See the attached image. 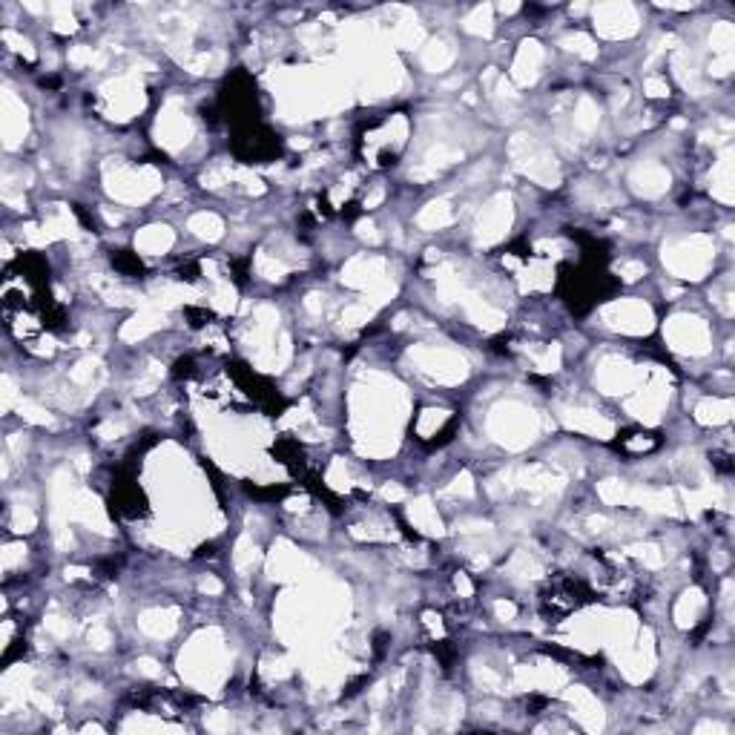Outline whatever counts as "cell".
<instances>
[{
  "mask_svg": "<svg viewBox=\"0 0 735 735\" xmlns=\"http://www.w3.org/2000/svg\"><path fill=\"white\" fill-rule=\"evenodd\" d=\"M732 405L729 402H721V399H715V402H707V405L698 408V416L704 419V423H724V419L729 416Z\"/></svg>",
  "mask_w": 735,
  "mask_h": 735,
  "instance_id": "cell-19",
  "label": "cell"
},
{
  "mask_svg": "<svg viewBox=\"0 0 735 735\" xmlns=\"http://www.w3.org/2000/svg\"><path fill=\"white\" fill-rule=\"evenodd\" d=\"M646 90H650V95H667V83L658 78H650L646 81Z\"/></svg>",
  "mask_w": 735,
  "mask_h": 735,
  "instance_id": "cell-30",
  "label": "cell"
},
{
  "mask_svg": "<svg viewBox=\"0 0 735 735\" xmlns=\"http://www.w3.org/2000/svg\"><path fill=\"white\" fill-rule=\"evenodd\" d=\"M159 328V313H144V316L132 319L127 328H124V339H135V336H144L147 330Z\"/></svg>",
  "mask_w": 735,
  "mask_h": 735,
  "instance_id": "cell-20",
  "label": "cell"
},
{
  "mask_svg": "<svg viewBox=\"0 0 735 735\" xmlns=\"http://www.w3.org/2000/svg\"><path fill=\"white\" fill-rule=\"evenodd\" d=\"M172 244V233L167 227H147V230L138 236V248L147 253H164Z\"/></svg>",
  "mask_w": 735,
  "mask_h": 735,
  "instance_id": "cell-12",
  "label": "cell"
},
{
  "mask_svg": "<svg viewBox=\"0 0 735 735\" xmlns=\"http://www.w3.org/2000/svg\"><path fill=\"white\" fill-rule=\"evenodd\" d=\"M601 497H603L606 503H621V500H623V485L615 483V480L601 483Z\"/></svg>",
  "mask_w": 735,
  "mask_h": 735,
  "instance_id": "cell-26",
  "label": "cell"
},
{
  "mask_svg": "<svg viewBox=\"0 0 735 735\" xmlns=\"http://www.w3.org/2000/svg\"><path fill=\"white\" fill-rule=\"evenodd\" d=\"M253 560H256V546H250V540L244 537L239 543V549H236V566H248V563H253Z\"/></svg>",
  "mask_w": 735,
  "mask_h": 735,
  "instance_id": "cell-27",
  "label": "cell"
},
{
  "mask_svg": "<svg viewBox=\"0 0 735 735\" xmlns=\"http://www.w3.org/2000/svg\"><path fill=\"white\" fill-rule=\"evenodd\" d=\"M594 17H598V26L603 34H609V38H618V34H629L635 29V9L629 6V3H615V6H601L598 12H594Z\"/></svg>",
  "mask_w": 735,
  "mask_h": 735,
  "instance_id": "cell-3",
  "label": "cell"
},
{
  "mask_svg": "<svg viewBox=\"0 0 735 735\" xmlns=\"http://www.w3.org/2000/svg\"><path fill=\"white\" fill-rule=\"evenodd\" d=\"M635 184H638L641 192H646V196H655V192L667 190L669 176H667V172H663L661 167H652V164H650V167H641V170H638Z\"/></svg>",
  "mask_w": 735,
  "mask_h": 735,
  "instance_id": "cell-10",
  "label": "cell"
},
{
  "mask_svg": "<svg viewBox=\"0 0 735 735\" xmlns=\"http://www.w3.org/2000/svg\"><path fill=\"white\" fill-rule=\"evenodd\" d=\"M618 270L623 273L626 282H635V279H641V276L646 273V268L638 265V261H623V265H618Z\"/></svg>",
  "mask_w": 735,
  "mask_h": 735,
  "instance_id": "cell-28",
  "label": "cell"
},
{
  "mask_svg": "<svg viewBox=\"0 0 735 735\" xmlns=\"http://www.w3.org/2000/svg\"><path fill=\"white\" fill-rule=\"evenodd\" d=\"M457 592H463V594H471V583L465 581V577H463V574L457 577Z\"/></svg>",
  "mask_w": 735,
  "mask_h": 735,
  "instance_id": "cell-34",
  "label": "cell"
},
{
  "mask_svg": "<svg viewBox=\"0 0 735 735\" xmlns=\"http://www.w3.org/2000/svg\"><path fill=\"white\" fill-rule=\"evenodd\" d=\"M606 319L621 328V330H632V334H641V330H650V310L638 302H618L606 310Z\"/></svg>",
  "mask_w": 735,
  "mask_h": 735,
  "instance_id": "cell-4",
  "label": "cell"
},
{
  "mask_svg": "<svg viewBox=\"0 0 735 735\" xmlns=\"http://www.w3.org/2000/svg\"><path fill=\"white\" fill-rule=\"evenodd\" d=\"M34 523H38V520H34V514H32L29 505H23V509H17V512H14V529H17V532H32V529H34Z\"/></svg>",
  "mask_w": 735,
  "mask_h": 735,
  "instance_id": "cell-24",
  "label": "cell"
},
{
  "mask_svg": "<svg viewBox=\"0 0 735 735\" xmlns=\"http://www.w3.org/2000/svg\"><path fill=\"white\" fill-rule=\"evenodd\" d=\"M419 365H423V371L434 374L436 379H460L465 374V362L457 356V354H451V351H423L419 354Z\"/></svg>",
  "mask_w": 735,
  "mask_h": 735,
  "instance_id": "cell-2",
  "label": "cell"
},
{
  "mask_svg": "<svg viewBox=\"0 0 735 735\" xmlns=\"http://www.w3.org/2000/svg\"><path fill=\"white\" fill-rule=\"evenodd\" d=\"M494 609H497V615H500V618H503V621H512V618H514V615H517V609H514V606H512V603H497V606H494Z\"/></svg>",
  "mask_w": 735,
  "mask_h": 735,
  "instance_id": "cell-32",
  "label": "cell"
},
{
  "mask_svg": "<svg viewBox=\"0 0 735 735\" xmlns=\"http://www.w3.org/2000/svg\"><path fill=\"white\" fill-rule=\"evenodd\" d=\"M201 592H207V594H219V592H221V583L216 581V577H207V581H201Z\"/></svg>",
  "mask_w": 735,
  "mask_h": 735,
  "instance_id": "cell-33",
  "label": "cell"
},
{
  "mask_svg": "<svg viewBox=\"0 0 735 735\" xmlns=\"http://www.w3.org/2000/svg\"><path fill=\"white\" fill-rule=\"evenodd\" d=\"M382 497L385 500H402V497H405V492H402L399 485H385L382 488Z\"/></svg>",
  "mask_w": 735,
  "mask_h": 735,
  "instance_id": "cell-31",
  "label": "cell"
},
{
  "mask_svg": "<svg viewBox=\"0 0 735 735\" xmlns=\"http://www.w3.org/2000/svg\"><path fill=\"white\" fill-rule=\"evenodd\" d=\"M411 520H414V523H416V526L423 529V532H428V534H443L440 517H436L434 505H431L428 500H416V503L411 505Z\"/></svg>",
  "mask_w": 735,
  "mask_h": 735,
  "instance_id": "cell-11",
  "label": "cell"
},
{
  "mask_svg": "<svg viewBox=\"0 0 735 735\" xmlns=\"http://www.w3.org/2000/svg\"><path fill=\"white\" fill-rule=\"evenodd\" d=\"M159 141H164L167 147H179L187 141L190 135V121L181 115V112H167L161 121H159Z\"/></svg>",
  "mask_w": 735,
  "mask_h": 735,
  "instance_id": "cell-7",
  "label": "cell"
},
{
  "mask_svg": "<svg viewBox=\"0 0 735 735\" xmlns=\"http://www.w3.org/2000/svg\"><path fill=\"white\" fill-rule=\"evenodd\" d=\"M563 46L577 52V55H583V58H594V46L586 34H569V38H563Z\"/></svg>",
  "mask_w": 735,
  "mask_h": 735,
  "instance_id": "cell-21",
  "label": "cell"
},
{
  "mask_svg": "<svg viewBox=\"0 0 735 735\" xmlns=\"http://www.w3.org/2000/svg\"><path fill=\"white\" fill-rule=\"evenodd\" d=\"M141 626H144V632L161 638V635H170L172 629H176V621H172L170 612H147L141 618Z\"/></svg>",
  "mask_w": 735,
  "mask_h": 735,
  "instance_id": "cell-14",
  "label": "cell"
},
{
  "mask_svg": "<svg viewBox=\"0 0 735 735\" xmlns=\"http://www.w3.org/2000/svg\"><path fill=\"white\" fill-rule=\"evenodd\" d=\"M21 416H26L29 423H38V425H52V416L43 408L32 405V402H21Z\"/></svg>",
  "mask_w": 735,
  "mask_h": 735,
  "instance_id": "cell-22",
  "label": "cell"
},
{
  "mask_svg": "<svg viewBox=\"0 0 735 735\" xmlns=\"http://www.w3.org/2000/svg\"><path fill=\"white\" fill-rule=\"evenodd\" d=\"M574 127L583 130V132L598 127V110H594V103L589 98H583L581 107H577V112H574Z\"/></svg>",
  "mask_w": 735,
  "mask_h": 735,
  "instance_id": "cell-18",
  "label": "cell"
},
{
  "mask_svg": "<svg viewBox=\"0 0 735 735\" xmlns=\"http://www.w3.org/2000/svg\"><path fill=\"white\" fill-rule=\"evenodd\" d=\"M342 319H345L348 325H362V322H368V319H371V308H365V305L348 308V310L342 313Z\"/></svg>",
  "mask_w": 735,
  "mask_h": 735,
  "instance_id": "cell-25",
  "label": "cell"
},
{
  "mask_svg": "<svg viewBox=\"0 0 735 735\" xmlns=\"http://www.w3.org/2000/svg\"><path fill=\"white\" fill-rule=\"evenodd\" d=\"M540 58H543V49H540L534 41L523 43L520 55L514 61V75H517L520 83H532L537 78V63H540Z\"/></svg>",
  "mask_w": 735,
  "mask_h": 735,
  "instance_id": "cell-8",
  "label": "cell"
},
{
  "mask_svg": "<svg viewBox=\"0 0 735 735\" xmlns=\"http://www.w3.org/2000/svg\"><path fill=\"white\" fill-rule=\"evenodd\" d=\"M669 336L681 351L692 354L707 351V328L701 325V319H675V325L669 328Z\"/></svg>",
  "mask_w": 735,
  "mask_h": 735,
  "instance_id": "cell-5",
  "label": "cell"
},
{
  "mask_svg": "<svg viewBox=\"0 0 735 735\" xmlns=\"http://www.w3.org/2000/svg\"><path fill=\"white\" fill-rule=\"evenodd\" d=\"M423 61H425L428 69H436V72H440V69H445V66L451 63V49H448L443 41H434V43L425 46Z\"/></svg>",
  "mask_w": 735,
  "mask_h": 735,
  "instance_id": "cell-16",
  "label": "cell"
},
{
  "mask_svg": "<svg viewBox=\"0 0 735 735\" xmlns=\"http://www.w3.org/2000/svg\"><path fill=\"white\" fill-rule=\"evenodd\" d=\"M509 219H512V210H509V199H497L494 204H488L480 216V239L483 241H497L505 227H509Z\"/></svg>",
  "mask_w": 735,
  "mask_h": 735,
  "instance_id": "cell-6",
  "label": "cell"
},
{
  "mask_svg": "<svg viewBox=\"0 0 735 735\" xmlns=\"http://www.w3.org/2000/svg\"><path fill=\"white\" fill-rule=\"evenodd\" d=\"M566 419H569V425L581 428V431H589V434H598V436H609L612 434V423H606V419L601 414H594V411H569Z\"/></svg>",
  "mask_w": 735,
  "mask_h": 735,
  "instance_id": "cell-9",
  "label": "cell"
},
{
  "mask_svg": "<svg viewBox=\"0 0 735 735\" xmlns=\"http://www.w3.org/2000/svg\"><path fill=\"white\" fill-rule=\"evenodd\" d=\"M52 14H55V29L58 32H72L75 29V21H72L69 6H52Z\"/></svg>",
  "mask_w": 735,
  "mask_h": 735,
  "instance_id": "cell-23",
  "label": "cell"
},
{
  "mask_svg": "<svg viewBox=\"0 0 735 735\" xmlns=\"http://www.w3.org/2000/svg\"><path fill=\"white\" fill-rule=\"evenodd\" d=\"M454 219L448 201H431L423 213H419V224L425 227V230H436V227H445L448 221Z\"/></svg>",
  "mask_w": 735,
  "mask_h": 735,
  "instance_id": "cell-13",
  "label": "cell"
},
{
  "mask_svg": "<svg viewBox=\"0 0 735 735\" xmlns=\"http://www.w3.org/2000/svg\"><path fill=\"white\" fill-rule=\"evenodd\" d=\"M465 29L474 32V34H488V32H492V9H488V6L474 9L465 17Z\"/></svg>",
  "mask_w": 735,
  "mask_h": 735,
  "instance_id": "cell-17",
  "label": "cell"
},
{
  "mask_svg": "<svg viewBox=\"0 0 735 735\" xmlns=\"http://www.w3.org/2000/svg\"><path fill=\"white\" fill-rule=\"evenodd\" d=\"M90 641H92L95 650H107V646H110V632L103 626H95L92 632H90Z\"/></svg>",
  "mask_w": 735,
  "mask_h": 735,
  "instance_id": "cell-29",
  "label": "cell"
},
{
  "mask_svg": "<svg viewBox=\"0 0 735 735\" xmlns=\"http://www.w3.org/2000/svg\"><path fill=\"white\" fill-rule=\"evenodd\" d=\"M190 230L201 239H219L221 236V221L213 213H199L190 219Z\"/></svg>",
  "mask_w": 735,
  "mask_h": 735,
  "instance_id": "cell-15",
  "label": "cell"
},
{
  "mask_svg": "<svg viewBox=\"0 0 735 735\" xmlns=\"http://www.w3.org/2000/svg\"><path fill=\"white\" fill-rule=\"evenodd\" d=\"M532 423H534L532 411L517 408V405H505L494 416V434H497V440H503L505 445L520 448V445H526L532 440V434H534Z\"/></svg>",
  "mask_w": 735,
  "mask_h": 735,
  "instance_id": "cell-1",
  "label": "cell"
}]
</instances>
